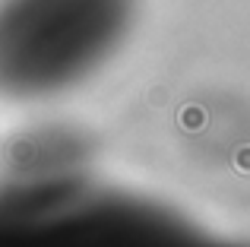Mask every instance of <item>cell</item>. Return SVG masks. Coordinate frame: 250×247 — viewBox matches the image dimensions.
Returning a JSON list of instances; mask_svg holds the SVG:
<instances>
[{
    "instance_id": "obj_1",
    "label": "cell",
    "mask_w": 250,
    "mask_h": 247,
    "mask_svg": "<svg viewBox=\"0 0 250 247\" xmlns=\"http://www.w3.org/2000/svg\"><path fill=\"white\" fill-rule=\"evenodd\" d=\"M136 0H0V86L44 92L98 63Z\"/></svg>"
}]
</instances>
